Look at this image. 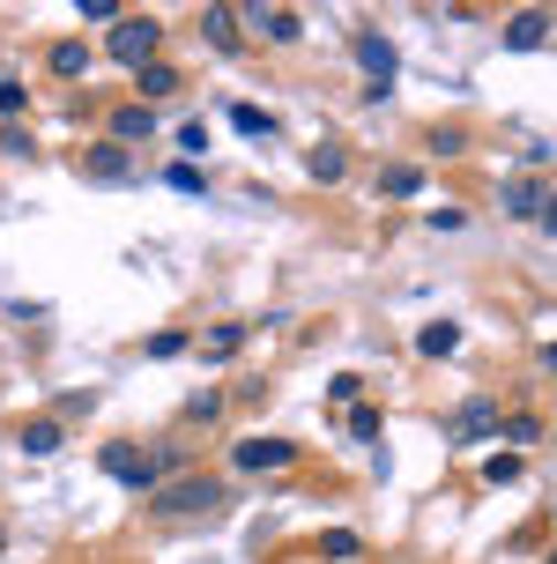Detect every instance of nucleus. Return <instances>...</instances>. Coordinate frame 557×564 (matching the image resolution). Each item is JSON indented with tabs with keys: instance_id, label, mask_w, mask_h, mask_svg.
I'll return each instance as SVG.
<instances>
[{
	"instance_id": "nucleus-25",
	"label": "nucleus",
	"mask_w": 557,
	"mask_h": 564,
	"mask_svg": "<svg viewBox=\"0 0 557 564\" xmlns=\"http://www.w3.org/2000/svg\"><path fill=\"white\" fill-rule=\"evenodd\" d=\"M505 438H513V446H535V438H543V423H535V416H513V423H505Z\"/></svg>"
},
{
	"instance_id": "nucleus-14",
	"label": "nucleus",
	"mask_w": 557,
	"mask_h": 564,
	"mask_svg": "<svg viewBox=\"0 0 557 564\" xmlns=\"http://www.w3.org/2000/svg\"><path fill=\"white\" fill-rule=\"evenodd\" d=\"M379 194H387V200L424 194V171H417V164H387V171H379Z\"/></svg>"
},
{
	"instance_id": "nucleus-26",
	"label": "nucleus",
	"mask_w": 557,
	"mask_h": 564,
	"mask_svg": "<svg viewBox=\"0 0 557 564\" xmlns=\"http://www.w3.org/2000/svg\"><path fill=\"white\" fill-rule=\"evenodd\" d=\"M179 149H186V156H201V149H208V127H201V119H186V127H179Z\"/></svg>"
},
{
	"instance_id": "nucleus-19",
	"label": "nucleus",
	"mask_w": 557,
	"mask_h": 564,
	"mask_svg": "<svg viewBox=\"0 0 557 564\" xmlns=\"http://www.w3.org/2000/svg\"><path fill=\"white\" fill-rule=\"evenodd\" d=\"M53 75H89V45L83 37H60L53 45Z\"/></svg>"
},
{
	"instance_id": "nucleus-4",
	"label": "nucleus",
	"mask_w": 557,
	"mask_h": 564,
	"mask_svg": "<svg viewBox=\"0 0 557 564\" xmlns=\"http://www.w3.org/2000/svg\"><path fill=\"white\" fill-rule=\"evenodd\" d=\"M157 45H164V30L157 23H119L111 30V59H119V67H157Z\"/></svg>"
},
{
	"instance_id": "nucleus-27",
	"label": "nucleus",
	"mask_w": 557,
	"mask_h": 564,
	"mask_svg": "<svg viewBox=\"0 0 557 564\" xmlns=\"http://www.w3.org/2000/svg\"><path fill=\"white\" fill-rule=\"evenodd\" d=\"M164 178H171V186H179V194H201V171H194V164H171Z\"/></svg>"
},
{
	"instance_id": "nucleus-31",
	"label": "nucleus",
	"mask_w": 557,
	"mask_h": 564,
	"mask_svg": "<svg viewBox=\"0 0 557 564\" xmlns=\"http://www.w3.org/2000/svg\"><path fill=\"white\" fill-rule=\"evenodd\" d=\"M535 224H543V230L557 238V186H550V200H543V216H535Z\"/></svg>"
},
{
	"instance_id": "nucleus-17",
	"label": "nucleus",
	"mask_w": 557,
	"mask_h": 564,
	"mask_svg": "<svg viewBox=\"0 0 557 564\" xmlns=\"http://www.w3.org/2000/svg\"><path fill=\"white\" fill-rule=\"evenodd\" d=\"M135 89H141V105H157V97H171V89H179V67H164V59H157V67H141V75H135Z\"/></svg>"
},
{
	"instance_id": "nucleus-12",
	"label": "nucleus",
	"mask_w": 557,
	"mask_h": 564,
	"mask_svg": "<svg viewBox=\"0 0 557 564\" xmlns=\"http://www.w3.org/2000/svg\"><path fill=\"white\" fill-rule=\"evenodd\" d=\"M306 171H312V178H320V186H334V178L350 171V149H342V141H320V149H312V156H306Z\"/></svg>"
},
{
	"instance_id": "nucleus-11",
	"label": "nucleus",
	"mask_w": 557,
	"mask_h": 564,
	"mask_svg": "<svg viewBox=\"0 0 557 564\" xmlns=\"http://www.w3.org/2000/svg\"><path fill=\"white\" fill-rule=\"evenodd\" d=\"M83 171H89V178H111V186H119V178H135V164H127V149H119V141H97V149L83 156Z\"/></svg>"
},
{
	"instance_id": "nucleus-16",
	"label": "nucleus",
	"mask_w": 557,
	"mask_h": 564,
	"mask_svg": "<svg viewBox=\"0 0 557 564\" xmlns=\"http://www.w3.org/2000/svg\"><path fill=\"white\" fill-rule=\"evenodd\" d=\"M364 557V542L350 535V528H328V535H320V564H357Z\"/></svg>"
},
{
	"instance_id": "nucleus-9",
	"label": "nucleus",
	"mask_w": 557,
	"mask_h": 564,
	"mask_svg": "<svg viewBox=\"0 0 557 564\" xmlns=\"http://www.w3.org/2000/svg\"><path fill=\"white\" fill-rule=\"evenodd\" d=\"M543 200H550V186H535V178H505V216L535 224V216H543Z\"/></svg>"
},
{
	"instance_id": "nucleus-24",
	"label": "nucleus",
	"mask_w": 557,
	"mask_h": 564,
	"mask_svg": "<svg viewBox=\"0 0 557 564\" xmlns=\"http://www.w3.org/2000/svg\"><path fill=\"white\" fill-rule=\"evenodd\" d=\"M238 341H246V327H216V335H208V365H223Z\"/></svg>"
},
{
	"instance_id": "nucleus-23",
	"label": "nucleus",
	"mask_w": 557,
	"mask_h": 564,
	"mask_svg": "<svg viewBox=\"0 0 557 564\" xmlns=\"http://www.w3.org/2000/svg\"><path fill=\"white\" fill-rule=\"evenodd\" d=\"M231 15H238V8H208V37H216L223 53H231V45H238V23H231Z\"/></svg>"
},
{
	"instance_id": "nucleus-20",
	"label": "nucleus",
	"mask_w": 557,
	"mask_h": 564,
	"mask_svg": "<svg viewBox=\"0 0 557 564\" xmlns=\"http://www.w3.org/2000/svg\"><path fill=\"white\" fill-rule=\"evenodd\" d=\"M75 15H83V23H127V8H119V0H75Z\"/></svg>"
},
{
	"instance_id": "nucleus-1",
	"label": "nucleus",
	"mask_w": 557,
	"mask_h": 564,
	"mask_svg": "<svg viewBox=\"0 0 557 564\" xmlns=\"http://www.w3.org/2000/svg\"><path fill=\"white\" fill-rule=\"evenodd\" d=\"M223 490L216 476H171L164 490H149V512L157 520H208V512H223Z\"/></svg>"
},
{
	"instance_id": "nucleus-28",
	"label": "nucleus",
	"mask_w": 557,
	"mask_h": 564,
	"mask_svg": "<svg viewBox=\"0 0 557 564\" xmlns=\"http://www.w3.org/2000/svg\"><path fill=\"white\" fill-rule=\"evenodd\" d=\"M8 112H23V83H15V75L0 83V119H8Z\"/></svg>"
},
{
	"instance_id": "nucleus-18",
	"label": "nucleus",
	"mask_w": 557,
	"mask_h": 564,
	"mask_svg": "<svg viewBox=\"0 0 557 564\" xmlns=\"http://www.w3.org/2000/svg\"><path fill=\"white\" fill-rule=\"evenodd\" d=\"M231 127L246 141H276V112H253V105H231Z\"/></svg>"
},
{
	"instance_id": "nucleus-7",
	"label": "nucleus",
	"mask_w": 557,
	"mask_h": 564,
	"mask_svg": "<svg viewBox=\"0 0 557 564\" xmlns=\"http://www.w3.org/2000/svg\"><path fill=\"white\" fill-rule=\"evenodd\" d=\"M535 45H550V15H543V8H521V15L505 23V53H535Z\"/></svg>"
},
{
	"instance_id": "nucleus-10",
	"label": "nucleus",
	"mask_w": 557,
	"mask_h": 564,
	"mask_svg": "<svg viewBox=\"0 0 557 564\" xmlns=\"http://www.w3.org/2000/svg\"><path fill=\"white\" fill-rule=\"evenodd\" d=\"M246 15H253V30H268L276 45H298V37H306V23H298V8H246Z\"/></svg>"
},
{
	"instance_id": "nucleus-15",
	"label": "nucleus",
	"mask_w": 557,
	"mask_h": 564,
	"mask_svg": "<svg viewBox=\"0 0 557 564\" xmlns=\"http://www.w3.org/2000/svg\"><path fill=\"white\" fill-rule=\"evenodd\" d=\"M60 438H67V431H60V416L23 423V453H38V460H45V453H60Z\"/></svg>"
},
{
	"instance_id": "nucleus-2",
	"label": "nucleus",
	"mask_w": 557,
	"mask_h": 564,
	"mask_svg": "<svg viewBox=\"0 0 557 564\" xmlns=\"http://www.w3.org/2000/svg\"><path fill=\"white\" fill-rule=\"evenodd\" d=\"M97 468H105L111 482H127V490H164V476H157V460H149V453H135L127 438H111V446L97 453Z\"/></svg>"
},
{
	"instance_id": "nucleus-3",
	"label": "nucleus",
	"mask_w": 557,
	"mask_h": 564,
	"mask_svg": "<svg viewBox=\"0 0 557 564\" xmlns=\"http://www.w3.org/2000/svg\"><path fill=\"white\" fill-rule=\"evenodd\" d=\"M446 438H453V446H483V438H499V401H491V394L461 401L453 423H446Z\"/></svg>"
},
{
	"instance_id": "nucleus-29",
	"label": "nucleus",
	"mask_w": 557,
	"mask_h": 564,
	"mask_svg": "<svg viewBox=\"0 0 557 564\" xmlns=\"http://www.w3.org/2000/svg\"><path fill=\"white\" fill-rule=\"evenodd\" d=\"M194 423H208V416H223V394H194V409H186Z\"/></svg>"
},
{
	"instance_id": "nucleus-21",
	"label": "nucleus",
	"mask_w": 557,
	"mask_h": 564,
	"mask_svg": "<svg viewBox=\"0 0 557 564\" xmlns=\"http://www.w3.org/2000/svg\"><path fill=\"white\" fill-rule=\"evenodd\" d=\"M483 482H491V490H499V482H521V453H491V460H483Z\"/></svg>"
},
{
	"instance_id": "nucleus-32",
	"label": "nucleus",
	"mask_w": 557,
	"mask_h": 564,
	"mask_svg": "<svg viewBox=\"0 0 557 564\" xmlns=\"http://www.w3.org/2000/svg\"><path fill=\"white\" fill-rule=\"evenodd\" d=\"M543 365H550V371H557V341H550V349H543Z\"/></svg>"
},
{
	"instance_id": "nucleus-33",
	"label": "nucleus",
	"mask_w": 557,
	"mask_h": 564,
	"mask_svg": "<svg viewBox=\"0 0 557 564\" xmlns=\"http://www.w3.org/2000/svg\"><path fill=\"white\" fill-rule=\"evenodd\" d=\"M0 550H8V528H0Z\"/></svg>"
},
{
	"instance_id": "nucleus-5",
	"label": "nucleus",
	"mask_w": 557,
	"mask_h": 564,
	"mask_svg": "<svg viewBox=\"0 0 557 564\" xmlns=\"http://www.w3.org/2000/svg\"><path fill=\"white\" fill-rule=\"evenodd\" d=\"M357 67H364V83H372V97H387V89H394V67H401V53H394L379 30H364V37H357Z\"/></svg>"
},
{
	"instance_id": "nucleus-22",
	"label": "nucleus",
	"mask_w": 557,
	"mask_h": 564,
	"mask_svg": "<svg viewBox=\"0 0 557 564\" xmlns=\"http://www.w3.org/2000/svg\"><path fill=\"white\" fill-rule=\"evenodd\" d=\"M379 431H387V423H379V409H350V438H364V446H379Z\"/></svg>"
},
{
	"instance_id": "nucleus-8",
	"label": "nucleus",
	"mask_w": 557,
	"mask_h": 564,
	"mask_svg": "<svg viewBox=\"0 0 557 564\" xmlns=\"http://www.w3.org/2000/svg\"><path fill=\"white\" fill-rule=\"evenodd\" d=\"M157 134V112H149V105H119V112H111V141H119V149H135V141H149Z\"/></svg>"
},
{
	"instance_id": "nucleus-34",
	"label": "nucleus",
	"mask_w": 557,
	"mask_h": 564,
	"mask_svg": "<svg viewBox=\"0 0 557 564\" xmlns=\"http://www.w3.org/2000/svg\"><path fill=\"white\" fill-rule=\"evenodd\" d=\"M550 564H557V557H550Z\"/></svg>"
},
{
	"instance_id": "nucleus-13",
	"label": "nucleus",
	"mask_w": 557,
	"mask_h": 564,
	"mask_svg": "<svg viewBox=\"0 0 557 564\" xmlns=\"http://www.w3.org/2000/svg\"><path fill=\"white\" fill-rule=\"evenodd\" d=\"M453 349H461V327H453V319H431L417 335V357H453Z\"/></svg>"
},
{
	"instance_id": "nucleus-6",
	"label": "nucleus",
	"mask_w": 557,
	"mask_h": 564,
	"mask_svg": "<svg viewBox=\"0 0 557 564\" xmlns=\"http://www.w3.org/2000/svg\"><path fill=\"white\" fill-rule=\"evenodd\" d=\"M246 476H276V468H290L298 460V446L290 438H238V453H231Z\"/></svg>"
},
{
	"instance_id": "nucleus-30",
	"label": "nucleus",
	"mask_w": 557,
	"mask_h": 564,
	"mask_svg": "<svg viewBox=\"0 0 557 564\" xmlns=\"http://www.w3.org/2000/svg\"><path fill=\"white\" fill-rule=\"evenodd\" d=\"M0 149H8V156H30V134L23 127H0Z\"/></svg>"
}]
</instances>
